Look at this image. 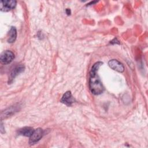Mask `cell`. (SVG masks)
<instances>
[{
	"label": "cell",
	"mask_w": 148,
	"mask_h": 148,
	"mask_svg": "<svg viewBox=\"0 0 148 148\" xmlns=\"http://www.w3.org/2000/svg\"><path fill=\"white\" fill-rule=\"evenodd\" d=\"M66 14H67L68 15H69V14H71V11H70V10H69V9H66Z\"/></svg>",
	"instance_id": "7c38bea8"
},
{
	"label": "cell",
	"mask_w": 148,
	"mask_h": 148,
	"mask_svg": "<svg viewBox=\"0 0 148 148\" xmlns=\"http://www.w3.org/2000/svg\"><path fill=\"white\" fill-rule=\"evenodd\" d=\"M34 130L33 128L30 127H25L18 130V134L23 136L30 137L32 134V133L34 132Z\"/></svg>",
	"instance_id": "9c48e42d"
},
{
	"label": "cell",
	"mask_w": 148,
	"mask_h": 148,
	"mask_svg": "<svg viewBox=\"0 0 148 148\" xmlns=\"http://www.w3.org/2000/svg\"><path fill=\"white\" fill-rule=\"evenodd\" d=\"M108 65L110 68L119 72H123L124 71L123 64L117 60L113 59L108 62Z\"/></svg>",
	"instance_id": "8992f818"
},
{
	"label": "cell",
	"mask_w": 148,
	"mask_h": 148,
	"mask_svg": "<svg viewBox=\"0 0 148 148\" xmlns=\"http://www.w3.org/2000/svg\"><path fill=\"white\" fill-rule=\"evenodd\" d=\"M0 129H1V132L2 134H3L5 131V128H3V125L2 124V122L1 121V127H0Z\"/></svg>",
	"instance_id": "8fae6325"
},
{
	"label": "cell",
	"mask_w": 148,
	"mask_h": 148,
	"mask_svg": "<svg viewBox=\"0 0 148 148\" xmlns=\"http://www.w3.org/2000/svg\"><path fill=\"white\" fill-rule=\"evenodd\" d=\"M102 64L101 62H95L92 66L90 72L89 76V88L94 95H99L104 91V87L98 75V71L100 66Z\"/></svg>",
	"instance_id": "6da1fadb"
},
{
	"label": "cell",
	"mask_w": 148,
	"mask_h": 148,
	"mask_svg": "<svg viewBox=\"0 0 148 148\" xmlns=\"http://www.w3.org/2000/svg\"><path fill=\"white\" fill-rule=\"evenodd\" d=\"M43 132L42 129L38 128L36 130H34V132L29 137V143L30 145H34L39 140L42 138Z\"/></svg>",
	"instance_id": "5b68a950"
},
{
	"label": "cell",
	"mask_w": 148,
	"mask_h": 148,
	"mask_svg": "<svg viewBox=\"0 0 148 148\" xmlns=\"http://www.w3.org/2000/svg\"><path fill=\"white\" fill-rule=\"evenodd\" d=\"M16 5V1L14 0L1 1L0 4V9L2 12H8L12 10Z\"/></svg>",
	"instance_id": "3957f363"
},
{
	"label": "cell",
	"mask_w": 148,
	"mask_h": 148,
	"mask_svg": "<svg viewBox=\"0 0 148 148\" xmlns=\"http://www.w3.org/2000/svg\"><path fill=\"white\" fill-rule=\"evenodd\" d=\"M75 99L73 97L71 92L69 91H68L65 92V94L63 95L61 102L65 105L70 106L72 105V104L75 102Z\"/></svg>",
	"instance_id": "52a82bcc"
},
{
	"label": "cell",
	"mask_w": 148,
	"mask_h": 148,
	"mask_svg": "<svg viewBox=\"0 0 148 148\" xmlns=\"http://www.w3.org/2000/svg\"><path fill=\"white\" fill-rule=\"evenodd\" d=\"M14 58V53L10 50L4 51L1 53L0 60L3 64H9L13 61Z\"/></svg>",
	"instance_id": "7a4b0ae2"
},
{
	"label": "cell",
	"mask_w": 148,
	"mask_h": 148,
	"mask_svg": "<svg viewBox=\"0 0 148 148\" xmlns=\"http://www.w3.org/2000/svg\"><path fill=\"white\" fill-rule=\"evenodd\" d=\"M17 37V31L15 27H12L8 32V42L12 43H13Z\"/></svg>",
	"instance_id": "30bf717a"
},
{
	"label": "cell",
	"mask_w": 148,
	"mask_h": 148,
	"mask_svg": "<svg viewBox=\"0 0 148 148\" xmlns=\"http://www.w3.org/2000/svg\"><path fill=\"white\" fill-rule=\"evenodd\" d=\"M24 66L22 65H17L14 66H13V69H12L10 73V80L13 79L17 75H18L19 73L24 71Z\"/></svg>",
	"instance_id": "ba28073f"
},
{
	"label": "cell",
	"mask_w": 148,
	"mask_h": 148,
	"mask_svg": "<svg viewBox=\"0 0 148 148\" xmlns=\"http://www.w3.org/2000/svg\"><path fill=\"white\" fill-rule=\"evenodd\" d=\"M20 106L17 105H14L13 106H12L7 109H6L5 110H4L3 111H2L1 112V119H6L8 117L11 116L12 115L14 114L15 113H16L17 112H18L20 110Z\"/></svg>",
	"instance_id": "277c9868"
}]
</instances>
